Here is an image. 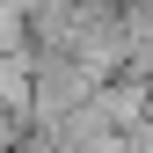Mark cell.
Instances as JSON below:
<instances>
[{
	"instance_id": "obj_1",
	"label": "cell",
	"mask_w": 153,
	"mask_h": 153,
	"mask_svg": "<svg viewBox=\"0 0 153 153\" xmlns=\"http://www.w3.org/2000/svg\"><path fill=\"white\" fill-rule=\"evenodd\" d=\"M0 117L36 124V51H29V44L0 51Z\"/></svg>"
}]
</instances>
